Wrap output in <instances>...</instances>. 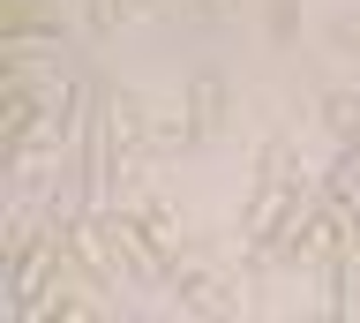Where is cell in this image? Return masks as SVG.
Here are the masks:
<instances>
[{"label": "cell", "instance_id": "obj_1", "mask_svg": "<svg viewBox=\"0 0 360 323\" xmlns=\"http://www.w3.org/2000/svg\"><path fill=\"white\" fill-rule=\"evenodd\" d=\"M285 181H292V165H285V143L270 136L263 151H255V181H248V196H240V233H255L270 218V203L285 196Z\"/></svg>", "mask_w": 360, "mask_h": 323}, {"label": "cell", "instance_id": "obj_2", "mask_svg": "<svg viewBox=\"0 0 360 323\" xmlns=\"http://www.w3.org/2000/svg\"><path fill=\"white\" fill-rule=\"evenodd\" d=\"M225 120V83L218 75H195L188 83V128H180V143H210Z\"/></svg>", "mask_w": 360, "mask_h": 323}, {"label": "cell", "instance_id": "obj_3", "mask_svg": "<svg viewBox=\"0 0 360 323\" xmlns=\"http://www.w3.org/2000/svg\"><path fill=\"white\" fill-rule=\"evenodd\" d=\"M330 203H353L360 196V136H345L338 143V165H330V188H323Z\"/></svg>", "mask_w": 360, "mask_h": 323}, {"label": "cell", "instance_id": "obj_4", "mask_svg": "<svg viewBox=\"0 0 360 323\" xmlns=\"http://www.w3.org/2000/svg\"><path fill=\"white\" fill-rule=\"evenodd\" d=\"M323 113H330L338 143H345V136H360V106H353V98H323Z\"/></svg>", "mask_w": 360, "mask_h": 323}]
</instances>
